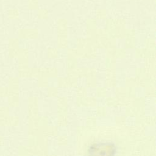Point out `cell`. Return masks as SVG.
Returning <instances> with one entry per match:
<instances>
[{
  "label": "cell",
  "instance_id": "6da1fadb",
  "mask_svg": "<svg viewBox=\"0 0 156 156\" xmlns=\"http://www.w3.org/2000/svg\"><path fill=\"white\" fill-rule=\"evenodd\" d=\"M116 149L113 143H97L90 146L88 154V156H114Z\"/></svg>",
  "mask_w": 156,
  "mask_h": 156
},
{
  "label": "cell",
  "instance_id": "7a4b0ae2",
  "mask_svg": "<svg viewBox=\"0 0 156 156\" xmlns=\"http://www.w3.org/2000/svg\"><path fill=\"white\" fill-rule=\"evenodd\" d=\"M0 1H5V0H0Z\"/></svg>",
  "mask_w": 156,
  "mask_h": 156
}]
</instances>
